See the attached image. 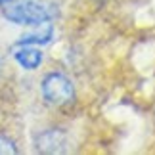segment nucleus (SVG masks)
<instances>
[{
    "label": "nucleus",
    "mask_w": 155,
    "mask_h": 155,
    "mask_svg": "<svg viewBox=\"0 0 155 155\" xmlns=\"http://www.w3.org/2000/svg\"><path fill=\"white\" fill-rule=\"evenodd\" d=\"M2 15L15 25H40L58 15V6L48 0H21L2 6Z\"/></svg>",
    "instance_id": "obj_1"
},
{
    "label": "nucleus",
    "mask_w": 155,
    "mask_h": 155,
    "mask_svg": "<svg viewBox=\"0 0 155 155\" xmlns=\"http://www.w3.org/2000/svg\"><path fill=\"white\" fill-rule=\"evenodd\" d=\"M42 98L50 105H65L75 96V88L63 73H48L42 79Z\"/></svg>",
    "instance_id": "obj_2"
},
{
    "label": "nucleus",
    "mask_w": 155,
    "mask_h": 155,
    "mask_svg": "<svg viewBox=\"0 0 155 155\" xmlns=\"http://www.w3.org/2000/svg\"><path fill=\"white\" fill-rule=\"evenodd\" d=\"M65 144H67V140H65V134L61 130H46V132L38 134L35 140L37 151L42 153H63Z\"/></svg>",
    "instance_id": "obj_3"
},
{
    "label": "nucleus",
    "mask_w": 155,
    "mask_h": 155,
    "mask_svg": "<svg viewBox=\"0 0 155 155\" xmlns=\"http://www.w3.org/2000/svg\"><path fill=\"white\" fill-rule=\"evenodd\" d=\"M14 59L25 71H35L42 63V52L37 46H31V44H15Z\"/></svg>",
    "instance_id": "obj_4"
},
{
    "label": "nucleus",
    "mask_w": 155,
    "mask_h": 155,
    "mask_svg": "<svg viewBox=\"0 0 155 155\" xmlns=\"http://www.w3.org/2000/svg\"><path fill=\"white\" fill-rule=\"evenodd\" d=\"M38 29H35V31L31 33H25V35H21L19 38H17V42L15 44H31V46H44V44H48L52 42V38H54V27H52V23H40V25H37Z\"/></svg>",
    "instance_id": "obj_5"
},
{
    "label": "nucleus",
    "mask_w": 155,
    "mask_h": 155,
    "mask_svg": "<svg viewBox=\"0 0 155 155\" xmlns=\"http://www.w3.org/2000/svg\"><path fill=\"white\" fill-rule=\"evenodd\" d=\"M15 155L17 153V146L14 140H10L8 136H0V155Z\"/></svg>",
    "instance_id": "obj_6"
},
{
    "label": "nucleus",
    "mask_w": 155,
    "mask_h": 155,
    "mask_svg": "<svg viewBox=\"0 0 155 155\" xmlns=\"http://www.w3.org/2000/svg\"><path fill=\"white\" fill-rule=\"evenodd\" d=\"M14 2H21V0H0V8H2V6H8V4H14Z\"/></svg>",
    "instance_id": "obj_7"
},
{
    "label": "nucleus",
    "mask_w": 155,
    "mask_h": 155,
    "mask_svg": "<svg viewBox=\"0 0 155 155\" xmlns=\"http://www.w3.org/2000/svg\"><path fill=\"white\" fill-rule=\"evenodd\" d=\"M0 69H2V59H0Z\"/></svg>",
    "instance_id": "obj_8"
}]
</instances>
